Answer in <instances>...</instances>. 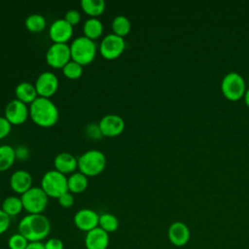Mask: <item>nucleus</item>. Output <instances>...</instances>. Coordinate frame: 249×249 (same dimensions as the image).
I'll return each instance as SVG.
<instances>
[{"label": "nucleus", "mask_w": 249, "mask_h": 249, "mask_svg": "<svg viewBox=\"0 0 249 249\" xmlns=\"http://www.w3.org/2000/svg\"><path fill=\"white\" fill-rule=\"evenodd\" d=\"M244 101L246 103V105L249 107V88L246 89L245 94H244Z\"/></svg>", "instance_id": "obj_38"}, {"label": "nucleus", "mask_w": 249, "mask_h": 249, "mask_svg": "<svg viewBox=\"0 0 249 249\" xmlns=\"http://www.w3.org/2000/svg\"><path fill=\"white\" fill-rule=\"evenodd\" d=\"M23 209L28 214H43L45 211L49 196L41 187H31L20 196Z\"/></svg>", "instance_id": "obj_6"}, {"label": "nucleus", "mask_w": 249, "mask_h": 249, "mask_svg": "<svg viewBox=\"0 0 249 249\" xmlns=\"http://www.w3.org/2000/svg\"><path fill=\"white\" fill-rule=\"evenodd\" d=\"M0 249H1V248H0Z\"/></svg>", "instance_id": "obj_39"}, {"label": "nucleus", "mask_w": 249, "mask_h": 249, "mask_svg": "<svg viewBox=\"0 0 249 249\" xmlns=\"http://www.w3.org/2000/svg\"><path fill=\"white\" fill-rule=\"evenodd\" d=\"M24 24H25V27L29 31L38 33L45 29V27L47 25V20L43 15L34 13V14H30L29 16H27V18H25Z\"/></svg>", "instance_id": "obj_26"}, {"label": "nucleus", "mask_w": 249, "mask_h": 249, "mask_svg": "<svg viewBox=\"0 0 249 249\" xmlns=\"http://www.w3.org/2000/svg\"><path fill=\"white\" fill-rule=\"evenodd\" d=\"M167 237L170 243L174 246L183 247L188 244L191 237V231L184 222L175 221L167 230Z\"/></svg>", "instance_id": "obj_14"}, {"label": "nucleus", "mask_w": 249, "mask_h": 249, "mask_svg": "<svg viewBox=\"0 0 249 249\" xmlns=\"http://www.w3.org/2000/svg\"><path fill=\"white\" fill-rule=\"evenodd\" d=\"M58 84V78L54 73L51 71H45L37 77L34 86L38 96L50 98L56 92Z\"/></svg>", "instance_id": "obj_10"}, {"label": "nucleus", "mask_w": 249, "mask_h": 249, "mask_svg": "<svg viewBox=\"0 0 249 249\" xmlns=\"http://www.w3.org/2000/svg\"><path fill=\"white\" fill-rule=\"evenodd\" d=\"M16 160L15 149L8 144L0 146V171L9 169Z\"/></svg>", "instance_id": "obj_23"}, {"label": "nucleus", "mask_w": 249, "mask_h": 249, "mask_svg": "<svg viewBox=\"0 0 249 249\" xmlns=\"http://www.w3.org/2000/svg\"><path fill=\"white\" fill-rule=\"evenodd\" d=\"M49 35L53 43L66 44L73 35V26L64 18L55 19L50 26Z\"/></svg>", "instance_id": "obj_15"}, {"label": "nucleus", "mask_w": 249, "mask_h": 249, "mask_svg": "<svg viewBox=\"0 0 249 249\" xmlns=\"http://www.w3.org/2000/svg\"><path fill=\"white\" fill-rule=\"evenodd\" d=\"M11 224V217L0 208V235L6 232Z\"/></svg>", "instance_id": "obj_33"}, {"label": "nucleus", "mask_w": 249, "mask_h": 249, "mask_svg": "<svg viewBox=\"0 0 249 249\" xmlns=\"http://www.w3.org/2000/svg\"><path fill=\"white\" fill-rule=\"evenodd\" d=\"M26 249H45L43 242H29Z\"/></svg>", "instance_id": "obj_37"}, {"label": "nucleus", "mask_w": 249, "mask_h": 249, "mask_svg": "<svg viewBox=\"0 0 249 249\" xmlns=\"http://www.w3.org/2000/svg\"><path fill=\"white\" fill-rule=\"evenodd\" d=\"M18 229L29 242H42L51 232V222L44 214H27L21 218Z\"/></svg>", "instance_id": "obj_1"}, {"label": "nucleus", "mask_w": 249, "mask_h": 249, "mask_svg": "<svg viewBox=\"0 0 249 249\" xmlns=\"http://www.w3.org/2000/svg\"><path fill=\"white\" fill-rule=\"evenodd\" d=\"M125 49L124 37L114 33L107 34L100 42L99 53L106 59H115L119 57Z\"/></svg>", "instance_id": "obj_8"}, {"label": "nucleus", "mask_w": 249, "mask_h": 249, "mask_svg": "<svg viewBox=\"0 0 249 249\" xmlns=\"http://www.w3.org/2000/svg\"><path fill=\"white\" fill-rule=\"evenodd\" d=\"M67 184H68V191L72 194H80L83 193L89 185L88 176L83 174L80 171L73 172L68 178H67Z\"/></svg>", "instance_id": "obj_20"}, {"label": "nucleus", "mask_w": 249, "mask_h": 249, "mask_svg": "<svg viewBox=\"0 0 249 249\" xmlns=\"http://www.w3.org/2000/svg\"><path fill=\"white\" fill-rule=\"evenodd\" d=\"M111 26L114 34L121 37H124L129 33L131 24L128 18H126L124 15H119L113 18Z\"/></svg>", "instance_id": "obj_25"}, {"label": "nucleus", "mask_w": 249, "mask_h": 249, "mask_svg": "<svg viewBox=\"0 0 249 249\" xmlns=\"http://www.w3.org/2000/svg\"><path fill=\"white\" fill-rule=\"evenodd\" d=\"M15 93L17 99L25 104H31L38 97L35 86L29 82H21L18 84L15 89Z\"/></svg>", "instance_id": "obj_19"}, {"label": "nucleus", "mask_w": 249, "mask_h": 249, "mask_svg": "<svg viewBox=\"0 0 249 249\" xmlns=\"http://www.w3.org/2000/svg\"><path fill=\"white\" fill-rule=\"evenodd\" d=\"M29 116V107L18 99L11 100L5 108V118L11 124H21Z\"/></svg>", "instance_id": "obj_11"}, {"label": "nucleus", "mask_w": 249, "mask_h": 249, "mask_svg": "<svg viewBox=\"0 0 249 249\" xmlns=\"http://www.w3.org/2000/svg\"><path fill=\"white\" fill-rule=\"evenodd\" d=\"M15 152H16V159L18 160H24L29 158V149L26 146L20 145L17 147V149H15Z\"/></svg>", "instance_id": "obj_36"}, {"label": "nucleus", "mask_w": 249, "mask_h": 249, "mask_svg": "<svg viewBox=\"0 0 249 249\" xmlns=\"http://www.w3.org/2000/svg\"><path fill=\"white\" fill-rule=\"evenodd\" d=\"M119 220L112 213H102L99 215L98 227L106 232H114L119 229Z\"/></svg>", "instance_id": "obj_27"}, {"label": "nucleus", "mask_w": 249, "mask_h": 249, "mask_svg": "<svg viewBox=\"0 0 249 249\" xmlns=\"http://www.w3.org/2000/svg\"><path fill=\"white\" fill-rule=\"evenodd\" d=\"M109 233L99 227L86 232V249H107L109 246Z\"/></svg>", "instance_id": "obj_16"}, {"label": "nucleus", "mask_w": 249, "mask_h": 249, "mask_svg": "<svg viewBox=\"0 0 249 249\" xmlns=\"http://www.w3.org/2000/svg\"><path fill=\"white\" fill-rule=\"evenodd\" d=\"M66 21H68L72 26L74 25H77L80 20H81V14L78 10H75V9H71V10H68L65 15H64V18H63Z\"/></svg>", "instance_id": "obj_31"}, {"label": "nucleus", "mask_w": 249, "mask_h": 249, "mask_svg": "<svg viewBox=\"0 0 249 249\" xmlns=\"http://www.w3.org/2000/svg\"><path fill=\"white\" fill-rule=\"evenodd\" d=\"M11 189L20 196L32 187V177L30 173L23 169L16 170L10 177Z\"/></svg>", "instance_id": "obj_17"}, {"label": "nucleus", "mask_w": 249, "mask_h": 249, "mask_svg": "<svg viewBox=\"0 0 249 249\" xmlns=\"http://www.w3.org/2000/svg\"><path fill=\"white\" fill-rule=\"evenodd\" d=\"M29 117L35 124L42 127H51L58 121L59 112L56 105L50 98L38 96L29 106Z\"/></svg>", "instance_id": "obj_2"}, {"label": "nucleus", "mask_w": 249, "mask_h": 249, "mask_svg": "<svg viewBox=\"0 0 249 249\" xmlns=\"http://www.w3.org/2000/svg\"><path fill=\"white\" fill-rule=\"evenodd\" d=\"M58 203L60 204V206L64 207V208H69L74 204V196L72 193L70 192H66L63 195H61L58 198Z\"/></svg>", "instance_id": "obj_32"}, {"label": "nucleus", "mask_w": 249, "mask_h": 249, "mask_svg": "<svg viewBox=\"0 0 249 249\" xmlns=\"http://www.w3.org/2000/svg\"><path fill=\"white\" fill-rule=\"evenodd\" d=\"M98 125L103 136L114 137L120 135L124 131V121L119 115L108 114L100 119Z\"/></svg>", "instance_id": "obj_12"}, {"label": "nucleus", "mask_w": 249, "mask_h": 249, "mask_svg": "<svg viewBox=\"0 0 249 249\" xmlns=\"http://www.w3.org/2000/svg\"><path fill=\"white\" fill-rule=\"evenodd\" d=\"M63 75L70 79V80H76L79 79L83 74V66L79 64L78 62L74 60H70L63 68H62Z\"/></svg>", "instance_id": "obj_28"}, {"label": "nucleus", "mask_w": 249, "mask_h": 249, "mask_svg": "<svg viewBox=\"0 0 249 249\" xmlns=\"http://www.w3.org/2000/svg\"><path fill=\"white\" fill-rule=\"evenodd\" d=\"M40 187L49 197L53 198H58L64 193L69 192L66 175L56 169L48 170L43 175Z\"/></svg>", "instance_id": "obj_5"}, {"label": "nucleus", "mask_w": 249, "mask_h": 249, "mask_svg": "<svg viewBox=\"0 0 249 249\" xmlns=\"http://www.w3.org/2000/svg\"><path fill=\"white\" fill-rule=\"evenodd\" d=\"M97 47L93 40L87 38L86 36L76 37L71 45V59L78 62L82 66L88 65L95 58Z\"/></svg>", "instance_id": "obj_3"}, {"label": "nucleus", "mask_w": 249, "mask_h": 249, "mask_svg": "<svg viewBox=\"0 0 249 249\" xmlns=\"http://www.w3.org/2000/svg\"><path fill=\"white\" fill-rule=\"evenodd\" d=\"M71 60L70 46L63 43L52 44L46 53V61L53 68H63Z\"/></svg>", "instance_id": "obj_9"}, {"label": "nucleus", "mask_w": 249, "mask_h": 249, "mask_svg": "<svg viewBox=\"0 0 249 249\" xmlns=\"http://www.w3.org/2000/svg\"><path fill=\"white\" fill-rule=\"evenodd\" d=\"M12 129V124L10 122L5 118L0 116V139L5 138Z\"/></svg>", "instance_id": "obj_34"}, {"label": "nucleus", "mask_w": 249, "mask_h": 249, "mask_svg": "<svg viewBox=\"0 0 249 249\" xmlns=\"http://www.w3.org/2000/svg\"><path fill=\"white\" fill-rule=\"evenodd\" d=\"M45 249H64V244L62 240L56 237H51L44 242Z\"/></svg>", "instance_id": "obj_35"}, {"label": "nucleus", "mask_w": 249, "mask_h": 249, "mask_svg": "<svg viewBox=\"0 0 249 249\" xmlns=\"http://www.w3.org/2000/svg\"><path fill=\"white\" fill-rule=\"evenodd\" d=\"M73 221L77 229L88 232L98 227L99 214L92 209L83 208L75 213Z\"/></svg>", "instance_id": "obj_13"}, {"label": "nucleus", "mask_w": 249, "mask_h": 249, "mask_svg": "<svg viewBox=\"0 0 249 249\" xmlns=\"http://www.w3.org/2000/svg\"><path fill=\"white\" fill-rule=\"evenodd\" d=\"M1 209L7 215H9L11 218L18 215L23 209V205H22L20 196H7L2 201Z\"/></svg>", "instance_id": "obj_22"}, {"label": "nucleus", "mask_w": 249, "mask_h": 249, "mask_svg": "<svg viewBox=\"0 0 249 249\" xmlns=\"http://www.w3.org/2000/svg\"><path fill=\"white\" fill-rule=\"evenodd\" d=\"M106 166V157L99 150H89L78 158L79 171L86 176H96Z\"/></svg>", "instance_id": "obj_4"}, {"label": "nucleus", "mask_w": 249, "mask_h": 249, "mask_svg": "<svg viewBox=\"0 0 249 249\" xmlns=\"http://www.w3.org/2000/svg\"><path fill=\"white\" fill-rule=\"evenodd\" d=\"M53 165L57 171L65 175L68 173L72 174L75 172L76 168H78V159L70 153L62 152L55 156L53 160Z\"/></svg>", "instance_id": "obj_18"}, {"label": "nucleus", "mask_w": 249, "mask_h": 249, "mask_svg": "<svg viewBox=\"0 0 249 249\" xmlns=\"http://www.w3.org/2000/svg\"><path fill=\"white\" fill-rule=\"evenodd\" d=\"M29 241L19 232L14 233L8 239L9 249H26Z\"/></svg>", "instance_id": "obj_29"}, {"label": "nucleus", "mask_w": 249, "mask_h": 249, "mask_svg": "<svg viewBox=\"0 0 249 249\" xmlns=\"http://www.w3.org/2000/svg\"><path fill=\"white\" fill-rule=\"evenodd\" d=\"M81 7L89 18H97L105 10V2L103 0H82Z\"/></svg>", "instance_id": "obj_24"}, {"label": "nucleus", "mask_w": 249, "mask_h": 249, "mask_svg": "<svg viewBox=\"0 0 249 249\" xmlns=\"http://www.w3.org/2000/svg\"><path fill=\"white\" fill-rule=\"evenodd\" d=\"M84 36L90 40L99 38L103 32V24L97 18H89L83 25Z\"/></svg>", "instance_id": "obj_21"}, {"label": "nucleus", "mask_w": 249, "mask_h": 249, "mask_svg": "<svg viewBox=\"0 0 249 249\" xmlns=\"http://www.w3.org/2000/svg\"><path fill=\"white\" fill-rule=\"evenodd\" d=\"M221 90L225 97L235 101L244 96L246 84L244 78L237 72L231 71L227 73L221 82Z\"/></svg>", "instance_id": "obj_7"}, {"label": "nucleus", "mask_w": 249, "mask_h": 249, "mask_svg": "<svg viewBox=\"0 0 249 249\" xmlns=\"http://www.w3.org/2000/svg\"><path fill=\"white\" fill-rule=\"evenodd\" d=\"M85 133L86 135L92 139V140H97V139H100L103 135L101 133V130L99 128V125L98 124L96 123H90L87 125L86 129H85Z\"/></svg>", "instance_id": "obj_30"}]
</instances>
